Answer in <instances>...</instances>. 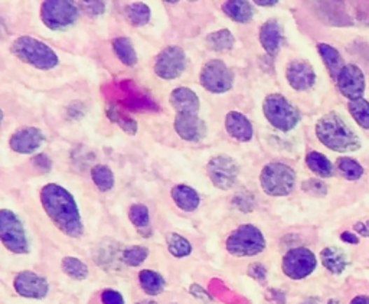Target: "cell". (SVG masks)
<instances>
[{
  "mask_svg": "<svg viewBox=\"0 0 369 304\" xmlns=\"http://www.w3.org/2000/svg\"><path fill=\"white\" fill-rule=\"evenodd\" d=\"M283 272L291 280H303L317 267L314 252L306 247H296L288 249L283 257Z\"/></svg>",
  "mask_w": 369,
  "mask_h": 304,
  "instance_id": "30bf717a",
  "label": "cell"
},
{
  "mask_svg": "<svg viewBox=\"0 0 369 304\" xmlns=\"http://www.w3.org/2000/svg\"><path fill=\"white\" fill-rule=\"evenodd\" d=\"M186 68V54L181 46H167L155 61V74L162 80H176Z\"/></svg>",
  "mask_w": 369,
  "mask_h": 304,
  "instance_id": "8fae6325",
  "label": "cell"
},
{
  "mask_svg": "<svg viewBox=\"0 0 369 304\" xmlns=\"http://www.w3.org/2000/svg\"><path fill=\"white\" fill-rule=\"evenodd\" d=\"M225 129L228 134L242 143H247L254 136L251 121L239 111H230L225 117Z\"/></svg>",
  "mask_w": 369,
  "mask_h": 304,
  "instance_id": "ffe728a7",
  "label": "cell"
},
{
  "mask_svg": "<svg viewBox=\"0 0 369 304\" xmlns=\"http://www.w3.org/2000/svg\"><path fill=\"white\" fill-rule=\"evenodd\" d=\"M0 242L13 254H27L29 251L23 223L11 209H0Z\"/></svg>",
  "mask_w": 369,
  "mask_h": 304,
  "instance_id": "52a82bcc",
  "label": "cell"
},
{
  "mask_svg": "<svg viewBox=\"0 0 369 304\" xmlns=\"http://www.w3.org/2000/svg\"><path fill=\"white\" fill-rule=\"evenodd\" d=\"M328 304H339V301H337V300H333V298H332V300H329V303H328Z\"/></svg>",
  "mask_w": 369,
  "mask_h": 304,
  "instance_id": "681fc988",
  "label": "cell"
},
{
  "mask_svg": "<svg viewBox=\"0 0 369 304\" xmlns=\"http://www.w3.org/2000/svg\"><path fill=\"white\" fill-rule=\"evenodd\" d=\"M317 50H319V55H321L322 61L325 62L326 69L330 74V77L333 80H336L339 72L342 71V68L347 65L345 61H343L342 55L339 54V50L336 48L328 45V43H323V42L317 45Z\"/></svg>",
  "mask_w": 369,
  "mask_h": 304,
  "instance_id": "7402d4cb",
  "label": "cell"
},
{
  "mask_svg": "<svg viewBox=\"0 0 369 304\" xmlns=\"http://www.w3.org/2000/svg\"><path fill=\"white\" fill-rule=\"evenodd\" d=\"M286 78L293 90L307 91L316 84V72L307 61L294 60L287 65Z\"/></svg>",
  "mask_w": 369,
  "mask_h": 304,
  "instance_id": "2e32d148",
  "label": "cell"
},
{
  "mask_svg": "<svg viewBox=\"0 0 369 304\" xmlns=\"http://www.w3.org/2000/svg\"><path fill=\"white\" fill-rule=\"evenodd\" d=\"M85 11L92 15H102L106 11V5L103 2H85Z\"/></svg>",
  "mask_w": 369,
  "mask_h": 304,
  "instance_id": "ab89813d",
  "label": "cell"
},
{
  "mask_svg": "<svg viewBox=\"0 0 369 304\" xmlns=\"http://www.w3.org/2000/svg\"><path fill=\"white\" fill-rule=\"evenodd\" d=\"M260 185L270 196H287L296 185V172L288 165L272 162L263 167L260 174Z\"/></svg>",
  "mask_w": 369,
  "mask_h": 304,
  "instance_id": "8992f818",
  "label": "cell"
},
{
  "mask_svg": "<svg viewBox=\"0 0 369 304\" xmlns=\"http://www.w3.org/2000/svg\"><path fill=\"white\" fill-rule=\"evenodd\" d=\"M336 84L343 97H347L349 101H355L363 98L365 92V75L362 69L355 64H347L339 72Z\"/></svg>",
  "mask_w": 369,
  "mask_h": 304,
  "instance_id": "4fadbf2b",
  "label": "cell"
},
{
  "mask_svg": "<svg viewBox=\"0 0 369 304\" xmlns=\"http://www.w3.org/2000/svg\"><path fill=\"white\" fill-rule=\"evenodd\" d=\"M207 43L211 49L223 53V50H230L235 45V38L228 29H219L207 36Z\"/></svg>",
  "mask_w": 369,
  "mask_h": 304,
  "instance_id": "f546056e",
  "label": "cell"
},
{
  "mask_svg": "<svg viewBox=\"0 0 369 304\" xmlns=\"http://www.w3.org/2000/svg\"><path fill=\"white\" fill-rule=\"evenodd\" d=\"M207 172L215 188L228 191L237 182L239 167L232 158L227 155H218L208 162Z\"/></svg>",
  "mask_w": 369,
  "mask_h": 304,
  "instance_id": "7c38bea8",
  "label": "cell"
},
{
  "mask_svg": "<svg viewBox=\"0 0 369 304\" xmlns=\"http://www.w3.org/2000/svg\"><path fill=\"white\" fill-rule=\"evenodd\" d=\"M41 204L61 233L71 238H80L84 233L83 219L74 196L57 184H48L41 189Z\"/></svg>",
  "mask_w": 369,
  "mask_h": 304,
  "instance_id": "6da1fadb",
  "label": "cell"
},
{
  "mask_svg": "<svg viewBox=\"0 0 369 304\" xmlns=\"http://www.w3.org/2000/svg\"><path fill=\"white\" fill-rule=\"evenodd\" d=\"M45 141V136L38 127H22L16 130L11 140L9 146L19 155H31L36 151Z\"/></svg>",
  "mask_w": 369,
  "mask_h": 304,
  "instance_id": "e0dca14e",
  "label": "cell"
},
{
  "mask_svg": "<svg viewBox=\"0 0 369 304\" xmlns=\"http://www.w3.org/2000/svg\"><path fill=\"white\" fill-rule=\"evenodd\" d=\"M41 19L49 29L62 31L77 22L78 8L68 0H46L41 5Z\"/></svg>",
  "mask_w": 369,
  "mask_h": 304,
  "instance_id": "ba28073f",
  "label": "cell"
},
{
  "mask_svg": "<svg viewBox=\"0 0 369 304\" xmlns=\"http://www.w3.org/2000/svg\"><path fill=\"white\" fill-rule=\"evenodd\" d=\"M61 267L67 275H69L71 278H76V280H84L88 275V267L78 258L65 257L62 260Z\"/></svg>",
  "mask_w": 369,
  "mask_h": 304,
  "instance_id": "836d02e7",
  "label": "cell"
},
{
  "mask_svg": "<svg viewBox=\"0 0 369 304\" xmlns=\"http://www.w3.org/2000/svg\"><path fill=\"white\" fill-rule=\"evenodd\" d=\"M147 256H149V249L140 245H133L123 251L121 260L129 267H137L147 258Z\"/></svg>",
  "mask_w": 369,
  "mask_h": 304,
  "instance_id": "d590c367",
  "label": "cell"
},
{
  "mask_svg": "<svg viewBox=\"0 0 369 304\" xmlns=\"http://www.w3.org/2000/svg\"><path fill=\"white\" fill-rule=\"evenodd\" d=\"M111 46L116 57L126 67H134L137 64V54L132 41L126 36H118L111 41Z\"/></svg>",
  "mask_w": 369,
  "mask_h": 304,
  "instance_id": "d4e9b609",
  "label": "cell"
},
{
  "mask_svg": "<svg viewBox=\"0 0 369 304\" xmlns=\"http://www.w3.org/2000/svg\"><path fill=\"white\" fill-rule=\"evenodd\" d=\"M139 304H156V303L155 301H151V300H147V301H141Z\"/></svg>",
  "mask_w": 369,
  "mask_h": 304,
  "instance_id": "c3c4849f",
  "label": "cell"
},
{
  "mask_svg": "<svg viewBox=\"0 0 369 304\" xmlns=\"http://www.w3.org/2000/svg\"><path fill=\"white\" fill-rule=\"evenodd\" d=\"M321 258L326 270L333 274H340L348 265L347 254L337 247H328L321 252Z\"/></svg>",
  "mask_w": 369,
  "mask_h": 304,
  "instance_id": "cb8c5ba5",
  "label": "cell"
},
{
  "mask_svg": "<svg viewBox=\"0 0 369 304\" xmlns=\"http://www.w3.org/2000/svg\"><path fill=\"white\" fill-rule=\"evenodd\" d=\"M167 249L174 257L183 258L192 252V244L185 237L172 233L167 237Z\"/></svg>",
  "mask_w": 369,
  "mask_h": 304,
  "instance_id": "d6a6232c",
  "label": "cell"
},
{
  "mask_svg": "<svg viewBox=\"0 0 369 304\" xmlns=\"http://www.w3.org/2000/svg\"><path fill=\"white\" fill-rule=\"evenodd\" d=\"M316 136L323 146L337 153H351L361 147L358 136L336 113H329L319 118L316 123Z\"/></svg>",
  "mask_w": 369,
  "mask_h": 304,
  "instance_id": "7a4b0ae2",
  "label": "cell"
},
{
  "mask_svg": "<svg viewBox=\"0 0 369 304\" xmlns=\"http://www.w3.org/2000/svg\"><path fill=\"white\" fill-rule=\"evenodd\" d=\"M200 83L209 92L224 94L234 85V74L224 61L211 60L201 69Z\"/></svg>",
  "mask_w": 369,
  "mask_h": 304,
  "instance_id": "9c48e42d",
  "label": "cell"
},
{
  "mask_svg": "<svg viewBox=\"0 0 369 304\" xmlns=\"http://www.w3.org/2000/svg\"><path fill=\"white\" fill-rule=\"evenodd\" d=\"M125 16L133 25V27H144V25L149 23L152 12H151V8L146 4L136 2L125 8Z\"/></svg>",
  "mask_w": 369,
  "mask_h": 304,
  "instance_id": "f1b7e54d",
  "label": "cell"
},
{
  "mask_svg": "<svg viewBox=\"0 0 369 304\" xmlns=\"http://www.w3.org/2000/svg\"><path fill=\"white\" fill-rule=\"evenodd\" d=\"M351 304H369V296H356L352 298Z\"/></svg>",
  "mask_w": 369,
  "mask_h": 304,
  "instance_id": "ee69618b",
  "label": "cell"
},
{
  "mask_svg": "<svg viewBox=\"0 0 369 304\" xmlns=\"http://www.w3.org/2000/svg\"><path fill=\"white\" fill-rule=\"evenodd\" d=\"M120 127L125 132H127L129 134H134L137 132V123L132 118H123L120 121Z\"/></svg>",
  "mask_w": 369,
  "mask_h": 304,
  "instance_id": "60d3db41",
  "label": "cell"
},
{
  "mask_svg": "<svg viewBox=\"0 0 369 304\" xmlns=\"http://www.w3.org/2000/svg\"><path fill=\"white\" fill-rule=\"evenodd\" d=\"M254 4L258 6H276L279 2L277 0H272V2H268V0H265V2H263V0H256Z\"/></svg>",
  "mask_w": 369,
  "mask_h": 304,
  "instance_id": "bcb514c9",
  "label": "cell"
},
{
  "mask_svg": "<svg viewBox=\"0 0 369 304\" xmlns=\"http://www.w3.org/2000/svg\"><path fill=\"white\" fill-rule=\"evenodd\" d=\"M302 189L316 196H323L328 192V185L323 181H319V179H307L303 182Z\"/></svg>",
  "mask_w": 369,
  "mask_h": 304,
  "instance_id": "8d00e7d4",
  "label": "cell"
},
{
  "mask_svg": "<svg viewBox=\"0 0 369 304\" xmlns=\"http://www.w3.org/2000/svg\"><path fill=\"white\" fill-rule=\"evenodd\" d=\"M139 283L143 291L149 296H158L166 287L165 278L153 270H141L139 272Z\"/></svg>",
  "mask_w": 369,
  "mask_h": 304,
  "instance_id": "484cf974",
  "label": "cell"
},
{
  "mask_svg": "<svg viewBox=\"0 0 369 304\" xmlns=\"http://www.w3.org/2000/svg\"><path fill=\"white\" fill-rule=\"evenodd\" d=\"M348 110L354 120L358 123L359 127L363 130H369V101L365 98H359L355 101H349Z\"/></svg>",
  "mask_w": 369,
  "mask_h": 304,
  "instance_id": "1f68e13d",
  "label": "cell"
},
{
  "mask_svg": "<svg viewBox=\"0 0 369 304\" xmlns=\"http://www.w3.org/2000/svg\"><path fill=\"white\" fill-rule=\"evenodd\" d=\"M340 238H342V241L349 242V244H359V238L352 233H343L340 235Z\"/></svg>",
  "mask_w": 369,
  "mask_h": 304,
  "instance_id": "7bdbcfd3",
  "label": "cell"
},
{
  "mask_svg": "<svg viewBox=\"0 0 369 304\" xmlns=\"http://www.w3.org/2000/svg\"><path fill=\"white\" fill-rule=\"evenodd\" d=\"M263 113L267 121L280 132H290L299 124L302 114L281 94H270L263 103Z\"/></svg>",
  "mask_w": 369,
  "mask_h": 304,
  "instance_id": "5b68a950",
  "label": "cell"
},
{
  "mask_svg": "<svg viewBox=\"0 0 369 304\" xmlns=\"http://www.w3.org/2000/svg\"><path fill=\"white\" fill-rule=\"evenodd\" d=\"M130 222L137 228V230H147L151 226V214L146 205L134 204L129 209Z\"/></svg>",
  "mask_w": 369,
  "mask_h": 304,
  "instance_id": "e575fe53",
  "label": "cell"
},
{
  "mask_svg": "<svg viewBox=\"0 0 369 304\" xmlns=\"http://www.w3.org/2000/svg\"><path fill=\"white\" fill-rule=\"evenodd\" d=\"M172 199L176 204V207L185 212H193L200 208L201 196L193 188L188 185H176L172 188Z\"/></svg>",
  "mask_w": 369,
  "mask_h": 304,
  "instance_id": "44dd1931",
  "label": "cell"
},
{
  "mask_svg": "<svg viewBox=\"0 0 369 304\" xmlns=\"http://www.w3.org/2000/svg\"><path fill=\"white\" fill-rule=\"evenodd\" d=\"M103 304H125V298L116 290H104L102 293Z\"/></svg>",
  "mask_w": 369,
  "mask_h": 304,
  "instance_id": "74e56055",
  "label": "cell"
},
{
  "mask_svg": "<svg viewBox=\"0 0 369 304\" xmlns=\"http://www.w3.org/2000/svg\"><path fill=\"white\" fill-rule=\"evenodd\" d=\"M260 42L270 57H276L283 42V31L276 19L264 22L260 28Z\"/></svg>",
  "mask_w": 369,
  "mask_h": 304,
  "instance_id": "d6986e66",
  "label": "cell"
},
{
  "mask_svg": "<svg viewBox=\"0 0 369 304\" xmlns=\"http://www.w3.org/2000/svg\"><path fill=\"white\" fill-rule=\"evenodd\" d=\"M34 165H35V167H38V169H42L43 172H48L49 169H51L53 167V162H51V159H49L45 153H41V155H36L35 158H34Z\"/></svg>",
  "mask_w": 369,
  "mask_h": 304,
  "instance_id": "f35d334b",
  "label": "cell"
},
{
  "mask_svg": "<svg viewBox=\"0 0 369 304\" xmlns=\"http://www.w3.org/2000/svg\"><path fill=\"white\" fill-rule=\"evenodd\" d=\"M174 127L182 140L190 143L201 141L208 133L205 121L195 114H176Z\"/></svg>",
  "mask_w": 369,
  "mask_h": 304,
  "instance_id": "5bb4252c",
  "label": "cell"
},
{
  "mask_svg": "<svg viewBox=\"0 0 369 304\" xmlns=\"http://www.w3.org/2000/svg\"><path fill=\"white\" fill-rule=\"evenodd\" d=\"M250 275L251 277H254V278H257V280H263V278L265 277V268L261 265V264H253L251 267H250Z\"/></svg>",
  "mask_w": 369,
  "mask_h": 304,
  "instance_id": "b9f144b4",
  "label": "cell"
},
{
  "mask_svg": "<svg viewBox=\"0 0 369 304\" xmlns=\"http://www.w3.org/2000/svg\"><path fill=\"white\" fill-rule=\"evenodd\" d=\"M13 287L18 294L27 298H43L48 294L49 286L48 282L43 277L38 275L34 271H22L19 272L15 280H13Z\"/></svg>",
  "mask_w": 369,
  "mask_h": 304,
  "instance_id": "9a60e30c",
  "label": "cell"
},
{
  "mask_svg": "<svg viewBox=\"0 0 369 304\" xmlns=\"http://www.w3.org/2000/svg\"><path fill=\"white\" fill-rule=\"evenodd\" d=\"M11 50L16 58L41 71L54 69L60 64L55 50L45 42L32 36H20L15 39Z\"/></svg>",
  "mask_w": 369,
  "mask_h": 304,
  "instance_id": "3957f363",
  "label": "cell"
},
{
  "mask_svg": "<svg viewBox=\"0 0 369 304\" xmlns=\"http://www.w3.org/2000/svg\"><path fill=\"white\" fill-rule=\"evenodd\" d=\"M224 13L238 23H249L254 16V8L245 0H230L223 5Z\"/></svg>",
  "mask_w": 369,
  "mask_h": 304,
  "instance_id": "603a6c76",
  "label": "cell"
},
{
  "mask_svg": "<svg viewBox=\"0 0 369 304\" xmlns=\"http://www.w3.org/2000/svg\"><path fill=\"white\" fill-rule=\"evenodd\" d=\"M336 169L343 177H345L347 181H351V182L359 181L363 174L362 165L351 158H339L336 160Z\"/></svg>",
  "mask_w": 369,
  "mask_h": 304,
  "instance_id": "4dcf8cb0",
  "label": "cell"
},
{
  "mask_svg": "<svg viewBox=\"0 0 369 304\" xmlns=\"http://www.w3.org/2000/svg\"><path fill=\"white\" fill-rule=\"evenodd\" d=\"M225 247L234 257H254L265 249L267 241L256 225L244 223L228 235Z\"/></svg>",
  "mask_w": 369,
  "mask_h": 304,
  "instance_id": "277c9868",
  "label": "cell"
},
{
  "mask_svg": "<svg viewBox=\"0 0 369 304\" xmlns=\"http://www.w3.org/2000/svg\"><path fill=\"white\" fill-rule=\"evenodd\" d=\"M368 228H369V226H368ZM368 228H366L363 223H361V222L355 225V230H356L358 233H361L363 237H369V230H368Z\"/></svg>",
  "mask_w": 369,
  "mask_h": 304,
  "instance_id": "f6af8a7d",
  "label": "cell"
},
{
  "mask_svg": "<svg viewBox=\"0 0 369 304\" xmlns=\"http://www.w3.org/2000/svg\"><path fill=\"white\" fill-rule=\"evenodd\" d=\"M170 104L176 110V114H200V97L188 87L175 88L170 94Z\"/></svg>",
  "mask_w": 369,
  "mask_h": 304,
  "instance_id": "ac0fdd59",
  "label": "cell"
},
{
  "mask_svg": "<svg viewBox=\"0 0 369 304\" xmlns=\"http://www.w3.org/2000/svg\"><path fill=\"white\" fill-rule=\"evenodd\" d=\"M307 167L321 177H332L335 174V167L332 162L319 151H309L306 156Z\"/></svg>",
  "mask_w": 369,
  "mask_h": 304,
  "instance_id": "4316f807",
  "label": "cell"
},
{
  "mask_svg": "<svg viewBox=\"0 0 369 304\" xmlns=\"http://www.w3.org/2000/svg\"><path fill=\"white\" fill-rule=\"evenodd\" d=\"M91 179L94 185L102 192H109L114 188L116 177L113 170L107 165H95L91 169Z\"/></svg>",
  "mask_w": 369,
  "mask_h": 304,
  "instance_id": "83f0119b",
  "label": "cell"
},
{
  "mask_svg": "<svg viewBox=\"0 0 369 304\" xmlns=\"http://www.w3.org/2000/svg\"><path fill=\"white\" fill-rule=\"evenodd\" d=\"M2 123H4V111L0 109V127H2Z\"/></svg>",
  "mask_w": 369,
  "mask_h": 304,
  "instance_id": "7dc6e473",
  "label": "cell"
}]
</instances>
